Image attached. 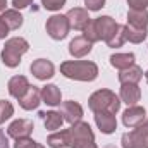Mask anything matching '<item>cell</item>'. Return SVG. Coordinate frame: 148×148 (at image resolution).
Here are the masks:
<instances>
[{
  "label": "cell",
  "mask_w": 148,
  "mask_h": 148,
  "mask_svg": "<svg viewBox=\"0 0 148 148\" xmlns=\"http://www.w3.org/2000/svg\"><path fill=\"white\" fill-rule=\"evenodd\" d=\"M60 73L74 81H95L98 66L91 60H67L60 64Z\"/></svg>",
  "instance_id": "cell-1"
},
{
  "label": "cell",
  "mask_w": 148,
  "mask_h": 148,
  "mask_svg": "<svg viewBox=\"0 0 148 148\" xmlns=\"http://www.w3.org/2000/svg\"><path fill=\"white\" fill-rule=\"evenodd\" d=\"M29 50V43L21 36H16V38H10L5 41L3 45V50H2V62L3 66L14 69L19 66L21 62V57Z\"/></svg>",
  "instance_id": "cell-2"
},
{
  "label": "cell",
  "mask_w": 148,
  "mask_h": 148,
  "mask_svg": "<svg viewBox=\"0 0 148 148\" xmlns=\"http://www.w3.org/2000/svg\"><path fill=\"white\" fill-rule=\"evenodd\" d=\"M90 109L95 112H110V114H117L121 109V98L110 91V90H98L95 91L90 100H88Z\"/></svg>",
  "instance_id": "cell-3"
},
{
  "label": "cell",
  "mask_w": 148,
  "mask_h": 148,
  "mask_svg": "<svg viewBox=\"0 0 148 148\" xmlns=\"http://www.w3.org/2000/svg\"><path fill=\"white\" fill-rule=\"evenodd\" d=\"M71 134V148H97L95 143V134L90 127L88 122H74L69 127Z\"/></svg>",
  "instance_id": "cell-4"
},
{
  "label": "cell",
  "mask_w": 148,
  "mask_h": 148,
  "mask_svg": "<svg viewBox=\"0 0 148 148\" xmlns=\"http://www.w3.org/2000/svg\"><path fill=\"white\" fill-rule=\"evenodd\" d=\"M122 148H148V121H145L136 129L122 134Z\"/></svg>",
  "instance_id": "cell-5"
},
{
  "label": "cell",
  "mask_w": 148,
  "mask_h": 148,
  "mask_svg": "<svg viewBox=\"0 0 148 148\" xmlns=\"http://www.w3.org/2000/svg\"><path fill=\"white\" fill-rule=\"evenodd\" d=\"M45 29H47L48 36L52 38V40H64V38L69 35L71 26H69V21H67L66 16L55 14V16H52V17L47 19Z\"/></svg>",
  "instance_id": "cell-6"
},
{
  "label": "cell",
  "mask_w": 148,
  "mask_h": 148,
  "mask_svg": "<svg viewBox=\"0 0 148 148\" xmlns=\"http://www.w3.org/2000/svg\"><path fill=\"white\" fill-rule=\"evenodd\" d=\"M91 23H93V26H95V31H97L98 38L103 40V41H107V40L114 35V31L117 29V23H115V19H112L110 16L97 17V19H93Z\"/></svg>",
  "instance_id": "cell-7"
},
{
  "label": "cell",
  "mask_w": 148,
  "mask_h": 148,
  "mask_svg": "<svg viewBox=\"0 0 148 148\" xmlns=\"http://www.w3.org/2000/svg\"><path fill=\"white\" fill-rule=\"evenodd\" d=\"M33 129H35L33 121H29V119H17V121H14L9 126L7 134L10 138H14V140H21V138H29Z\"/></svg>",
  "instance_id": "cell-8"
},
{
  "label": "cell",
  "mask_w": 148,
  "mask_h": 148,
  "mask_svg": "<svg viewBox=\"0 0 148 148\" xmlns=\"http://www.w3.org/2000/svg\"><path fill=\"white\" fill-rule=\"evenodd\" d=\"M66 17H67V21H69V26H71L73 29H77V31H83V29L91 23V19H90V16H88V10H86V9H81V7L71 9V10L66 14Z\"/></svg>",
  "instance_id": "cell-9"
},
{
  "label": "cell",
  "mask_w": 148,
  "mask_h": 148,
  "mask_svg": "<svg viewBox=\"0 0 148 148\" xmlns=\"http://www.w3.org/2000/svg\"><path fill=\"white\" fill-rule=\"evenodd\" d=\"M145 121H147V112L143 107H138V105L127 107V110L122 114V122L126 127H138Z\"/></svg>",
  "instance_id": "cell-10"
},
{
  "label": "cell",
  "mask_w": 148,
  "mask_h": 148,
  "mask_svg": "<svg viewBox=\"0 0 148 148\" xmlns=\"http://www.w3.org/2000/svg\"><path fill=\"white\" fill-rule=\"evenodd\" d=\"M60 115H62L64 121L69 122V124L79 122L81 117H83V107H81L77 102H74V100L62 102V103H60Z\"/></svg>",
  "instance_id": "cell-11"
},
{
  "label": "cell",
  "mask_w": 148,
  "mask_h": 148,
  "mask_svg": "<svg viewBox=\"0 0 148 148\" xmlns=\"http://www.w3.org/2000/svg\"><path fill=\"white\" fill-rule=\"evenodd\" d=\"M29 69H31V74L36 79H40V81L50 79L53 76V73H55V66L50 60H47V59H38V60H35Z\"/></svg>",
  "instance_id": "cell-12"
},
{
  "label": "cell",
  "mask_w": 148,
  "mask_h": 148,
  "mask_svg": "<svg viewBox=\"0 0 148 148\" xmlns=\"http://www.w3.org/2000/svg\"><path fill=\"white\" fill-rule=\"evenodd\" d=\"M95 124L98 126V129L103 134H112L117 129L115 114H110V112H97L95 114Z\"/></svg>",
  "instance_id": "cell-13"
},
{
  "label": "cell",
  "mask_w": 148,
  "mask_h": 148,
  "mask_svg": "<svg viewBox=\"0 0 148 148\" xmlns=\"http://www.w3.org/2000/svg\"><path fill=\"white\" fill-rule=\"evenodd\" d=\"M40 103H41V90H38L36 86H29V90L19 98V105L24 110H35Z\"/></svg>",
  "instance_id": "cell-14"
},
{
  "label": "cell",
  "mask_w": 148,
  "mask_h": 148,
  "mask_svg": "<svg viewBox=\"0 0 148 148\" xmlns=\"http://www.w3.org/2000/svg\"><path fill=\"white\" fill-rule=\"evenodd\" d=\"M91 48H93V43L88 41L84 36H76L69 43V53L76 59H81V57L88 55L91 52Z\"/></svg>",
  "instance_id": "cell-15"
},
{
  "label": "cell",
  "mask_w": 148,
  "mask_h": 148,
  "mask_svg": "<svg viewBox=\"0 0 148 148\" xmlns=\"http://www.w3.org/2000/svg\"><path fill=\"white\" fill-rule=\"evenodd\" d=\"M29 81H28V77L26 76H14V77H10L9 79V84H7V88H9V93L14 97V98H21L28 90H29Z\"/></svg>",
  "instance_id": "cell-16"
},
{
  "label": "cell",
  "mask_w": 148,
  "mask_h": 148,
  "mask_svg": "<svg viewBox=\"0 0 148 148\" xmlns=\"http://www.w3.org/2000/svg\"><path fill=\"white\" fill-rule=\"evenodd\" d=\"M47 145L50 148H67V147H71V134H69V129H60V131L52 133V134L47 138Z\"/></svg>",
  "instance_id": "cell-17"
},
{
  "label": "cell",
  "mask_w": 148,
  "mask_h": 148,
  "mask_svg": "<svg viewBox=\"0 0 148 148\" xmlns=\"http://www.w3.org/2000/svg\"><path fill=\"white\" fill-rule=\"evenodd\" d=\"M124 103L136 105V102H140L141 98V90L138 88V84H122L121 86V97H119Z\"/></svg>",
  "instance_id": "cell-18"
},
{
  "label": "cell",
  "mask_w": 148,
  "mask_h": 148,
  "mask_svg": "<svg viewBox=\"0 0 148 148\" xmlns=\"http://www.w3.org/2000/svg\"><path fill=\"white\" fill-rule=\"evenodd\" d=\"M127 24L134 28H143L148 26V10L147 9H129L127 12Z\"/></svg>",
  "instance_id": "cell-19"
},
{
  "label": "cell",
  "mask_w": 148,
  "mask_h": 148,
  "mask_svg": "<svg viewBox=\"0 0 148 148\" xmlns=\"http://www.w3.org/2000/svg\"><path fill=\"white\" fill-rule=\"evenodd\" d=\"M40 117H41V121H43V124H45V127L48 131H57L64 124V117L60 115V112H55V110L40 112Z\"/></svg>",
  "instance_id": "cell-20"
},
{
  "label": "cell",
  "mask_w": 148,
  "mask_h": 148,
  "mask_svg": "<svg viewBox=\"0 0 148 148\" xmlns=\"http://www.w3.org/2000/svg\"><path fill=\"white\" fill-rule=\"evenodd\" d=\"M41 100L50 105V107H55V105H60L62 102V93L60 90L55 86V84H47L45 88H41Z\"/></svg>",
  "instance_id": "cell-21"
},
{
  "label": "cell",
  "mask_w": 148,
  "mask_h": 148,
  "mask_svg": "<svg viewBox=\"0 0 148 148\" xmlns=\"http://www.w3.org/2000/svg\"><path fill=\"white\" fill-rule=\"evenodd\" d=\"M0 19H2V21H3V24L9 28V31H10V29H19V28L23 26V16L19 14V10H17V9L3 10V12H2V16H0Z\"/></svg>",
  "instance_id": "cell-22"
},
{
  "label": "cell",
  "mask_w": 148,
  "mask_h": 148,
  "mask_svg": "<svg viewBox=\"0 0 148 148\" xmlns=\"http://www.w3.org/2000/svg\"><path fill=\"white\" fill-rule=\"evenodd\" d=\"M141 77H143V69L134 64L131 67L121 71V74H119V81L122 84H136L138 81H141Z\"/></svg>",
  "instance_id": "cell-23"
},
{
  "label": "cell",
  "mask_w": 148,
  "mask_h": 148,
  "mask_svg": "<svg viewBox=\"0 0 148 148\" xmlns=\"http://www.w3.org/2000/svg\"><path fill=\"white\" fill-rule=\"evenodd\" d=\"M110 64L115 69H127L134 64V53H114L110 57Z\"/></svg>",
  "instance_id": "cell-24"
},
{
  "label": "cell",
  "mask_w": 148,
  "mask_h": 148,
  "mask_svg": "<svg viewBox=\"0 0 148 148\" xmlns=\"http://www.w3.org/2000/svg\"><path fill=\"white\" fill-rule=\"evenodd\" d=\"M126 41H127V38H126V26L117 24V29L114 31V35H112L105 43H107L110 48H119V47H122Z\"/></svg>",
  "instance_id": "cell-25"
},
{
  "label": "cell",
  "mask_w": 148,
  "mask_h": 148,
  "mask_svg": "<svg viewBox=\"0 0 148 148\" xmlns=\"http://www.w3.org/2000/svg\"><path fill=\"white\" fill-rule=\"evenodd\" d=\"M126 38H127L131 43H141V41L147 38V29H143V28H134V26L126 24Z\"/></svg>",
  "instance_id": "cell-26"
},
{
  "label": "cell",
  "mask_w": 148,
  "mask_h": 148,
  "mask_svg": "<svg viewBox=\"0 0 148 148\" xmlns=\"http://www.w3.org/2000/svg\"><path fill=\"white\" fill-rule=\"evenodd\" d=\"M14 115V107L10 102L7 100H0V124H3L5 121H9Z\"/></svg>",
  "instance_id": "cell-27"
},
{
  "label": "cell",
  "mask_w": 148,
  "mask_h": 148,
  "mask_svg": "<svg viewBox=\"0 0 148 148\" xmlns=\"http://www.w3.org/2000/svg\"><path fill=\"white\" fill-rule=\"evenodd\" d=\"M14 148H45V147L36 143V141H33L31 138H21V140H16Z\"/></svg>",
  "instance_id": "cell-28"
},
{
  "label": "cell",
  "mask_w": 148,
  "mask_h": 148,
  "mask_svg": "<svg viewBox=\"0 0 148 148\" xmlns=\"http://www.w3.org/2000/svg\"><path fill=\"white\" fill-rule=\"evenodd\" d=\"M64 3H66V0H41V5L47 10H59Z\"/></svg>",
  "instance_id": "cell-29"
},
{
  "label": "cell",
  "mask_w": 148,
  "mask_h": 148,
  "mask_svg": "<svg viewBox=\"0 0 148 148\" xmlns=\"http://www.w3.org/2000/svg\"><path fill=\"white\" fill-rule=\"evenodd\" d=\"M84 5L88 10H100L105 5V0H84Z\"/></svg>",
  "instance_id": "cell-30"
},
{
  "label": "cell",
  "mask_w": 148,
  "mask_h": 148,
  "mask_svg": "<svg viewBox=\"0 0 148 148\" xmlns=\"http://www.w3.org/2000/svg\"><path fill=\"white\" fill-rule=\"evenodd\" d=\"M129 9H147L148 0H127Z\"/></svg>",
  "instance_id": "cell-31"
},
{
  "label": "cell",
  "mask_w": 148,
  "mask_h": 148,
  "mask_svg": "<svg viewBox=\"0 0 148 148\" xmlns=\"http://www.w3.org/2000/svg\"><path fill=\"white\" fill-rule=\"evenodd\" d=\"M33 3V0H12V5H14V9H24V7H28V5H31Z\"/></svg>",
  "instance_id": "cell-32"
},
{
  "label": "cell",
  "mask_w": 148,
  "mask_h": 148,
  "mask_svg": "<svg viewBox=\"0 0 148 148\" xmlns=\"http://www.w3.org/2000/svg\"><path fill=\"white\" fill-rule=\"evenodd\" d=\"M0 148H9V140L2 129H0Z\"/></svg>",
  "instance_id": "cell-33"
},
{
  "label": "cell",
  "mask_w": 148,
  "mask_h": 148,
  "mask_svg": "<svg viewBox=\"0 0 148 148\" xmlns=\"http://www.w3.org/2000/svg\"><path fill=\"white\" fill-rule=\"evenodd\" d=\"M7 33H9V28L3 24V21L0 19V40H3V38L7 36Z\"/></svg>",
  "instance_id": "cell-34"
},
{
  "label": "cell",
  "mask_w": 148,
  "mask_h": 148,
  "mask_svg": "<svg viewBox=\"0 0 148 148\" xmlns=\"http://www.w3.org/2000/svg\"><path fill=\"white\" fill-rule=\"evenodd\" d=\"M5 5H7V0H0V12L5 10Z\"/></svg>",
  "instance_id": "cell-35"
},
{
  "label": "cell",
  "mask_w": 148,
  "mask_h": 148,
  "mask_svg": "<svg viewBox=\"0 0 148 148\" xmlns=\"http://www.w3.org/2000/svg\"><path fill=\"white\" fill-rule=\"evenodd\" d=\"M105 148H115V147H114V145H107Z\"/></svg>",
  "instance_id": "cell-36"
},
{
  "label": "cell",
  "mask_w": 148,
  "mask_h": 148,
  "mask_svg": "<svg viewBox=\"0 0 148 148\" xmlns=\"http://www.w3.org/2000/svg\"><path fill=\"white\" fill-rule=\"evenodd\" d=\"M145 77H147V83H148V71H147V74H145Z\"/></svg>",
  "instance_id": "cell-37"
}]
</instances>
